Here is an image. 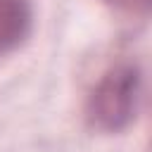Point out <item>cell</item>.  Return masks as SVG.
<instances>
[{
	"label": "cell",
	"mask_w": 152,
	"mask_h": 152,
	"mask_svg": "<svg viewBox=\"0 0 152 152\" xmlns=\"http://www.w3.org/2000/svg\"><path fill=\"white\" fill-rule=\"evenodd\" d=\"M140 100V71L131 64L109 69L93 88L86 114L88 121L100 131H121L135 116Z\"/></svg>",
	"instance_id": "6da1fadb"
},
{
	"label": "cell",
	"mask_w": 152,
	"mask_h": 152,
	"mask_svg": "<svg viewBox=\"0 0 152 152\" xmlns=\"http://www.w3.org/2000/svg\"><path fill=\"white\" fill-rule=\"evenodd\" d=\"M104 2L119 10H128V12H142L150 5V0H104Z\"/></svg>",
	"instance_id": "3957f363"
},
{
	"label": "cell",
	"mask_w": 152,
	"mask_h": 152,
	"mask_svg": "<svg viewBox=\"0 0 152 152\" xmlns=\"http://www.w3.org/2000/svg\"><path fill=\"white\" fill-rule=\"evenodd\" d=\"M31 28L28 0H0V57L14 50Z\"/></svg>",
	"instance_id": "7a4b0ae2"
}]
</instances>
